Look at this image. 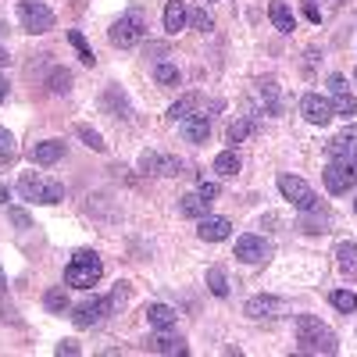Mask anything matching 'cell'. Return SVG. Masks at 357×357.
<instances>
[{
    "instance_id": "6da1fadb",
    "label": "cell",
    "mask_w": 357,
    "mask_h": 357,
    "mask_svg": "<svg viewBox=\"0 0 357 357\" xmlns=\"http://www.w3.org/2000/svg\"><path fill=\"white\" fill-rule=\"evenodd\" d=\"M296 347H301V354H336L340 340L329 325H321V318L301 314L296 318Z\"/></svg>"
},
{
    "instance_id": "7a4b0ae2",
    "label": "cell",
    "mask_w": 357,
    "mask_h": 357,
    "mask_svg": "<svg viewBox=\"0 0 357 357\" xmlns=\"http://www.w3.org/2000/svg\"><path fill=\"white\" fill-rule=\"evenodd\" d=\"M100 275H104V264L93 250H79L72 257V264L65 268V282L75 286V289H93L100 282Z\"/></svg>"
},
{
    "instance_id": "3957f363",
    "label": "cell",
    "mask_w": 357,
    "mask_h": 357,
    "mask_svg": "<svg viewBox=\"0 0 357 357\" xmlns=\"http://www.w3.org/2000/svg\"><path fill=\"white\" fill-rule=\"evenodd\" d=\"M18 197L29 204H61L65 200V186L54 183L43 175H22L18 178Z\"/></svg>"
},
{
    "instance_id": "277c9868",
    "label": "cell",
    "mask_w": 357,
    "mask_h": 357,
    "mask_svg": "<svg viewBox=\"0 0 357 357\" xmlns=\"http://www.w3.org/2000/svg\"><path fill=\"white\" fill-rule=\"evenodd\" d=\"M321 178H325V190H329V193H347L357 183V154L329 161V168L321 172Z\"/></svg>"
},
{
    "instance_id": "5b68a950",
    "label": "cell",
    "mask_w": 357,
    "mask_h": 357,
    "mask_svg": "<svg viewBox=\"0 0 357 357\" xmlns=\"http://www.w3.org/2000/svg\"><path fill=\"white\" fill-rule=\"evenodd\" d=\"M143 33H146V22H143V15L139 11H129V15H122L114 25H111V33H107V40L114 43V47H136L139 40H143Z\"/></svg>"
},
{
    "instance_id": "8992f818",
    "label": "cell",
    "mask_w": 357,
    "mask_h": 357,
    "mask_svg": "<svg viewBox=\"0 0 357 357\" xmlns=\"http://www.w3.org/2000/svg\"><path fill=\"white\" fill-rule=\"evenodd\" d=\"M279 193L293 207H301V211H318V193L304 183L301 175H279Z\"/></svg>"
},
{
    "instance_id": "52a82bcc",
    "label": "cell",
    "mask_w": 357,
    "mask_h": 357,
    "mask_svg": "<svg viewBox=\"0 0 357 357\" xmlns=\"http://www.w3.org/2000/svg\"><path fill=\"white\" fill-rule=\"evenodd\" d=\"M18 22L25 33H47L54 29V11L43 0H18Z\"/></svg>"
},
{
    "instance_id": "ba28073f",
    "label": "cell",
    "mask_w": 357,
    "mask_h": 357,
    "mask_svg": "<svg viewBox=\"0 0 357 357\" xmlns=\"http://www.w3.org/2000/svg\"><path fill=\"white\" fill-rule=\"evenodd\" d=\"M114 304H118V296H114V293H111V296H93V301H86V304L75 307L72 321L79 325V329H93V325H100V321L114 311Z\"/></svg>"
},
{
    "instance_id": "9c48e42d",
    "label": "cell",
    "mask_w": 357,
    "mask_h": 357,
    "mask_svg": "<svg viewBox=\"0 0 357 357\" xmlns=\"http://www.w3.org/2000/svg\"><path fill=\"white\" fill-rule=\"evenodd\" d=\"M236 257H240L243 264H261V261L272 257V247L264 243V236L247 232V236H240V240H236Z\"/></svg>"
},
{
    "instance_id": "30bf717a",
    "label": "cell",
    "mask_w": 357,
    "mask_h": 357,
    "mask_svg": "<svg viewBox=\"0 0 357 357\" xmlns=\"http://www.w3.org/2000/svg\"><path fill=\"white\" fill-rule=\"evenodd\" d=\"M301 114L311 126H329L336 111H333V100H325L321 93H304L301 97Z\"/></svg>"
},
{
    "instance_id": "8fae6325",
    "label": "cell",
    "mask_w": 357,
    "mask_h": 357,
    "mask_svg": "<svg viewBox=\"0 0 357 357\" xmlns=\"http://www.w3.org/2000/svg\"><path fill=\"white\" fill-rule=\"evenodd\" d=\"M329 93H333V111L343 114V118H354L357 114V97L347 89V79L343 75H329Z\"/></svg>"
},
{
    "instance_id": "7c38bea8",
    "label": "cell",
    "mask_w": 357,
    "mask_h": 357,
    "mask_svg": "<svg viewBox=\"0 0 357 357\" xmlns=\"http://www.w3.org/2000/svg\"><path fill=\"white\" fill-rule=\"evenodd\" d=\"M178 126H183L186 143H204V139H207V132H211V114H207V111H197V114L183 118Z\"/></svg>"
},
{
    "instance_id": "4fadbf2b",
    "label": "cell",
    "mask_w": 357,
    "mask_h": 357,
    "mask_svg": "<svg viewBox=\"0 0 357 357\" xmlns=\"http://www.w3.org/2000/svg\"><path fill=\"white\" fill-rule=\"evenodd\" d=\"M229 218H200V225H197V236L204 243H222V240H229Z\"/></svg>"
},
{
    "instance_id": "5bb4252c",
    "label": "cell",
    "mask_w": 357,
    "mask_h": 357,
    "mask_svg": "<svg viewBox=\"0 0 357 357\" xmlns=\"http://www.w3.org/2000/svg\"><path fill=\"white\" fill-rule=\"evenodd\" d=\"M325 151H329V158H333V161L357 154V126H354V129H347V132H340V136H333L329 143H325Z\"/></svg>"
},
{
    "instance_id": "9a60e30c",
    "label": "cell",
    "mask_w": 357,
    "mask_h": 357,
    "mask_svg": "<svg viewBox=\"0 0 357 357\" xmlns=\"http://www.w3.org/2000/svg\"><path fill=\"white\" fill-rule=\"evenodd\" d=\"M247 314L250 318H279L282 314V301H279V296H250V301H247Z\"/></svg>"
},
{
    "instance_id": "2e32d148",
    "label": "cell",
    "mask_w": 357,
    "mask_h": 357,
    "mask_svg": "<svg viewBox=\"0 0 357 357\" xmlns=\"http://www.w3.org/2000/svg\"><path fill=\"white\" fill-rule=\"evenodd\" d=\"M139 168H143V172H158V175H178V172H183V165H178L175 158H161V154H154V151H146V154L139 158Z\"/></svg>"
},
{
    "instance_id": "e0dca14e",
    "label": "cell",
    "mask_w": 357,
    "mask_h": 357,
    "mask_svg": "<svg viewBox=\"0 0 357 357\" xmlns=\"http://www.w3.org/2000/svg\"><path fill=\"white\" fill-rule=\"evenodd\" d=\"M29 158H33V165H54L65 158V143L61 139H47V143H36L33 151H29Z\"/></svg>"
},
{
    "instance_id": "ac0fdd59",
    "label": "cell",
    "mask_w": 357,
    "mask_h": 357,
    "mask_svg": "<svg viewBox=\"0 0 357 357\" xmlns=\"http://www.w3.org/2000/svg\"><path fill=\"white\" fill-rule=\"evenodd\" d=\"M186 22H190V11H186V4L183 0H168V8H165V33H178V29H186Z\"/></svg>"
},
{
    "instance_id": "d6986e66",
    "label": "cell",
    "mask_w": 357,
    "mask_h": 357,
    "mask_svg": "<svg viewBox=\"0 0 357 357\" xmlns=\"http://www.w3.org/2000/svg\"><path fill=\"white\" fill-rule=\"evenodd\" d=\"M268 18H272V25L279 29V33H293L296 22H293V11L286 0H272V8H268Z\"/></svg>"
},
{
    "instance_id": "ffe728a7",
    "label": "cell",
    "mask_w": 357,
    "mask_h": 357,
    "mask_svg": "<svg viewBox=\"0 0 357 357\" xmlns=\"http://www.w3.org/2000/svg\"><path fill=\"white\" fill-rule=\"evenodd\" d=\"M207 207H211V200H204L200 193L178 197V215H183V218H204V215H207Z\"/></svg>"
},
{
    "instance_id": "44dd1931",
    "label": "cell",
    "mask_w": 357,
    "mask_h": 357,
    "mask_svg": "<svg viewBox=\"0 0 357 357\" xmlns=\"http://www.w3.org/2000/svg\"><path fill=\"white\" fill-rule=\"evenodd\" d=\"M146 321H151L154 329H172V325L178 321V311L168 307V304H151L146 307Z\"/></svg>"
},
{
    "instance_id": "7402d4cb",
    "label": "cell",
    "mask_w": 357,
    "mask_h": 357,
    "mask_svg": "<svg viewBox=\"0 0 357 357\" xmlns=\"http://www.w3.org/2000/svg\"><path fill=\"white\" fill-rule=\"evenodd\" d=\"M336 264H340V272L357 279V247L354 243H340L336 247Z\"/></svg>"
},
{
    "instance_id": "603a6c76",
    "label": "cell",
    "mask_w": 357,
    "mask_h": 357,
    "mask_svg": "<svg viewBox=\"0 0 357 357\" xmlns=\"http://www.w3.org/2000/svg\"><path fill=\"white\" fill-rule=\"evenodd\" d=\"M197 107H200V93H186L183 100H175V104L168 107V118H175V122H183V118L197 114Z\"/></svg>"
},
{
    "instance_id": "cb8c5ba5",
    "label": "cell",
    "mask_w": 357,
    "mask_h": 357,
    "mask_svg": "<svg viewBox=\"0 0 357 357\" xmlns=\"http://www.w3.org/2000/svg\"><path fill=\"white\" fill-rule=\"evenodd\" d=\"M146 347H151L154 354H186V350H190L186 340H178V336H154Z\"/></svg>"
},
{
    "instance_id": "d4e9b609",
    "label": "cell",
    "mask_w": 357,
    "mask_h": 357,
    "mask_svg": "<svg viewBox=\"0 0 357 357\" xmlns=\"http://www.w3.org/2000/svg\"><path fill=\"white\" fill-rule=\"evenodd\" d=\"M43 307H47L50 314H65V311H68V293H65V286H54V289H47V296H43Z\"/></svg>"
},
{
    "instance_id": "484cf974",
    "label": "cell",
    "mask_w": 357,
    "mask_h": 357,
    "mask_svg": "<svg viewBox=\"0 0 357 357\" xmlns=\"http://www.w3.org/2000/svg\"><path fill=\"white\" fill-rule=\"evenodd\" d=\"M207 289H211L215 296H229V279H225V268L222 264L207 268Z\"/></svg>"
},
{
    "instance_id": "4316f807",
    "label": "cell",
    "mask_w": 357,
    "mask_h": 357,
    "mask_svg": "<svg viewBox=\"0 0 357 357\" xmlns=\"http://www.w3.org/2000/svg\"><path fill=\"white\" fill-rule=\"evenodd\" d=\"M215 172H218L222 178H232L236 172H240V154H236V151H222V154L215 158Z\"/></svg>"
},
{
    "instance_id": "83f0119b",
    "label": "cell",
    "mask_w": 357,
    "mask_h": 357,
    "mask_svg": "<svg viewBox=\"0 0 357 357\" xmlns=\"http://www.w3.org/2000/svg\"><path fill=\"white\" fill-rule=\"evenodd\" d=\"M329 301H333V307L343 311V314H354V311H357V293H350V289H336V293H329Z\"/></svg>"
},
{
    "instance_id": "f1b7e54d",
    "label": "cell",
    "mask_w": 357,
    "mask_h": 357,
    "mask_svg": "<svg viewBox=\"0 0 357 357\" xmlns=\"http://www.w3.org/2000/svg\"><path fill=\"white\" fill-rule=\"evenodd\" d=\"M257 129V122H254V118H236V122L229 126V143H243L250 132Z\"/></svg>"
},
{
    "instance_id": "f546056e",
    "label": "cell",
    "mask_w": 357,
    "mask_h": 357,
    "mask_svg": "<svg viewBox=\"0 0 357 357\" xmlns=\"http://www.w3.org/2000/svg\"><path fill=\"white\" fill-rule=\"evenodd\" d=\"M68 43L75 47V54H79V61H82V65H93V61H97L93 50H89V43H86V36L79 33V29H72V33H68Z\"/></svg>"
},
{
    "instance_id": "4dcf8cb0",
    "label": "cell",
    "mask_w": 357,
    "mask_h": 357,
    "mask_svg": "<svg viewBox=\"0 0 357 357\" xmlns=\"http://www.w3.org/2000/svg\"><path fill=\"white\" fill-rule=\"evenodd\" d=\"M75 132H79V139L89 146V151H97V154H104V151H107V143H104V136H100L97 129H89V126H75Z\"/></svg>"
},
{
    "instance_id": "1f68e13d",
    "label": "cell",
    "mask_w": 357,
    "mask_h": 357,
    "mask_svg": "<svg viewBox=\"0 0 357 357\" xmlns=\"http://www.w3.org/2000/svg\"><path fill=\"white\" fill-rule=\"evenodd\" d=\"M15 154H18L15 136H11L4 126H0V168H4V165H11V161H15Z\"/></svg>"
},
{
    "instance_id": "d6a6232c",
    "label": "cell",
    "mask_w": 357,
    "mask_h": 357,
    "mask_svg": "<svg viewBox=\"0 0 357 357\" xmlns=\"http://www.w3.org/2000/svg\"><path fill=\"white\" fill-rule=\"evenodd\" d=\"M47 82H50V93H68L72 89V72L68 68H54Z\"/></svg>"
},
{
    "instance_id": "836d02e7",
    "label": "cell",
    "mask_w": 357,
    "mask_h": 357,
    "mask_svg": "<svg viewBox=\"0 0 357 357\" xmlns=\"http://www.w3.org/2000/svg\"><path fill=\"white\" fill-rule=\"evenodd\" d=\"M154 79H158L161 86H178V65H172V61H161V65L154 68Z\"/></svg>"
},
{
    "instance_id": "e575fe53",
    "label": "cell",
    "mask_w": 357,
    "mask_h": 357,
    "mask_svg": "<svg viewBox=\"0 0 357 357\" xmlns=\"http://www.w3.org/2000/svg\"><path fill=\"white\" fill-rule=\"evenodd\" d=\"M8 218H11L18 229H33V218H29V215L22 211V207H8Z\"/></svg>"
},
{
    "instance_id": "d590c367",
    "label": "cell",
    "mask_w": 357,
    "mask_h": 357,
    "mask_svg": "<svg viewBox=\"0 0 357 357\" xmlns=\"http://www.w3.org/2000/svg\"><path fill=\"white\" fill-rule=\"evenodd\" d=\"M190 22H193L197 29H204V33L211 29V18H207V11H190Z\"/></svg>"
},
{
    "instance_id": "8d00e7d4",
    "label": "cell",
    "mask_w": 357,
    "mask_h": 357,
    "mask_svg": "<svg viewBox=\"0 0 357 357\" xmlns=\"http://www.w3.org/2000/svg\"><path fill=\"white\" fill-rule=\"evenodd\" d=\"M197 193H200L204 200H215V197H218V186H215V183H200V186H197Z\"/></svg>"
},
{
    "instance_id": "74e56055",
    "label": "cell",
    "mask_w": 357,
    "mask_h": 357,
    "mask_svg": "<svg viewBox=\"0 0 357 357\" xmlns=\"http://www.w3.org/2000/svg\"><path fill=\"white\" fill-rule=\"evenodd\" d=\"M57 354H61V357H65V354H68V357H75V354H79V343H75V340H65V343H57Z\"/></svg>"
},
{
    "instance_id": "f35d334b",
    "label": "cell",
    "mask_w": 357,
    "mask_h": 357,
    "mask_svg": "<svg viewBox=\"0 0 357 357\" xmlns=\"http://www.w3.org/2000/svg\"><path fill=\"white\" fill-rule=\"evenodd\" d=\"M4 100H8V79L0 75V104H4Z\"/></svg>"
},
{
    "instance_id": "ab89813d",
    "label": "cell",
    "mask_w": 357,
    "mask_h": 357,
    "mask_svg": "<svg viewBox=\"0 0 357 357\" xmlns=\"http://www.w3.org/2000/svg\"><path fill=\"white\" fill-rule=\"evenodd\" d=\"M0 65H8V50L4 47H0Z\"/></svg>"
},
{
    "instance_id": "60d3db41",
    "label": "cell",
    "mask_w": 357,
    "mask_h": 357,
    "mask_svg": "<svg viewBox=\"0 0 357 357\" xmlns=\"http://www.w3.org/2000/svg\"><path fill=\"white\" fill-rule=\"evenodd\" d=\"M0 204H8V190L4 186H0Z\"/></svg>"
},
{
    "instance_id": "b9f144b4",
    "label": "cell",
    "mask_w": 357,
    "mask_h": 357,
    "mask_svg": "<svg viewBox=\"0 0 357 357\" xmlns=\"http://www.w3.org/2000/svg\"><path fill=\"white\" fill-rule=\"evenodd\" d=\"M0 289H4V272H0Z\"/></svg>"
},
{
    "instance_id": "7bdbcfd3",
    "label": "cell",
    "mask_w": 357,
    "mask_h": 357,
    "mask_svg": "<svg viewBox=\"0 0 357 357\" xmlns=\"http://www.w3.org/2000/svg\"><path fill=\"white\" fill-rule=\"evenodd\" d=\"M354 215H357V200H354Z\"/></svg>"
},
{
    "instance_id": "ee69618b",
    "label": "cell",
    "mask_w": 357,
    "mask_h": 357,
    "mask_svg": "<svg viewBox=\"0 0 357 357\" xmlns=\"http://www.w3.org/2000/svg\"><path fill=\"white\" fill-rule=\"evenodd\" d=\"M354 79H357V72H354Z\"/></svg>"
}]
</instances>
